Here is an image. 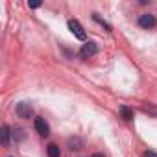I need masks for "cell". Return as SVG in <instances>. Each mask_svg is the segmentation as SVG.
I'll return each instance as SVG.
<instances>
[{"label":"cell","instance_id":"12","mask_svg":"<svg viewBox=\"0 0 157 157\" xmlns=\"http://www.w3.org/2000/svg\"><path fill=\"white\" fill-rule=\"evenodd\" d=\"M144 157H157V153L151 151V150H148V151H144Z\"/></svg>","mask_w":157,"mask_h":157},{"label":"cell","instance_id":"11","mask_svg":"<svg viewBox=\"0 0 157 157\" xmlns=\"http://www.w3.org/2000/svg\"><path fill=\"white\" fill-rule=\"evenodd\" d=\"M28 6H30L32 10H35V8H41V2H28Z\"/></svg>","mask_w":157,"mask_h":157},{"label":"cell","instance_id":"3","mask_svg":"<svg viewBox=\"0 0 157 157\" xmlns=\"http://www.w3.org/2000/svg\"><path fill=\"white\" fill-rule=\"evenodd\" d=\"M96 52H98V46H96V43L89 41V43H85V44L82 46V50H80V56H82V59H89V57H93Z\"/></svg>","mask_w":157,"mask_h":157},{"label":"cell","instance_id":"5","mask_svg":"<svg viewBox=\"0 0 157 157\" xmlns=\"http://www.w3.org/2000/svg\"><path fill=\"white\" fill-rule=\"evenodd\" d=\"M155 24H157V21H155V17H153V15L144 13V15H140V17H139V26H140V28H144V30H150V28H153Z\"/></svg>","mask_w":157,"mask_h":157},{"label":"cell","instance_id":"6","mask_svg":"<svg viewBox=\"0 0 157 157\" xmlns=\"http://www.w3.org/2000/svg\"><path fill=\"white\" fill-rule=\"evenodd\" d=\"M10 137H11V129L10 126H2V129H0V142H2V146H10Z\"/></svg>","mask_w":157,"mask_h":157},{"label":"cell","instance_id":"9","mask_svg":"<svg viewBox=\"0 0 157 157\" xmlns=\"http://www.w3.org/2000/svg\"><path fill=\"white\" fill-rule=\"evenodd\" d=\"M120 115H122L124 120H133V111H131L129 107H126V105L120 107Z\"/></svg>","mask_w":157,"mask_h":157},{"label":"cell","instance_id":"1","mask_svg":"<svg viewBox=\"0 0 157 157\" xmlns=\"http://www.w3.org/2000/svg\"><path fill=\"white\" fill-rule=\"evenodd\" d=\"M67 24H68V30H70V32L74 33V37H76V39H80V41H85V37H87V33H85V30H83V26H82L80 22H78L76 19H70V21H68Z\"/></svg>","mask_w":157,"mask_h":157},{"label":"cell","instance_id":"2","mask_svg":"<svg viewBox=\"0 0 157 157\" xmlns=\"http://www.w3.org/2000/svg\"><path fill=\"white\" fill-rule=\"evenodd\" d=\"M15 115L19 118H30L33 115V109H32V105L28 102H19L17 107H15Z\"/></svg>","mask_w":157,"mask_h":157},{"label":"cell","instance_id":"7","mask_svg":"<svg viewBox=\"0 0 157 157\" xmlns=\"http://www.w3.org/2000/svg\"><path fill=\"white\" fill-rule=\"evenodd\" d=\"M68 148H70L72 151H74V150H76V151L82 150V148H83V140H82L80 137H70V139H68Z\"/></svg>","mask_w":157,"mask_h":157},{"label":"cell","instance_id":"8","mask_svg":"<svg viewBox=\"0 0 157 157\" xmlns=\"http://www.w3.org/2000/svg\"><path fill=\"white\" fill-rule=\"evenodd\" d=\"M46 155H48V157H61L59 146H57V144H48V146H46Z\"/></svg>","mask_w":157,"mask_h":157},{"label":"cell","instance_id":"10","mask_svg":"<svg viewBox=\"0 0 157 157\" xmlns=\"http://www.w3.org/2000/svg\"><path fill=\"white\" fill-rule=\"evenodd\" d=\"M93 19H94V21H96V22H98V24H102V26H104V28H105V30H107V32H111V26H109V24H107V22H105V21H102V19H100V17H98V15H96V13H94V15H93Z\"/></svg>","mask_w":157,"mask_h":157},{"label":"cell","instance_id":"13","mask_svg":"<svg viewBox=\"0 0 157 157\" xmlns=\"http://www.w3.org/2000/svg\"><path fill=\"white\" fill-rule=\"evenodd\" d=\"M91 157H104L102 153H94V155H91Z\"/></svg>","mask_w":157,"mask_h":157},{"label":"cell","instance_id":"4","mask_svg":"<svg viewBox=\"0 0 157 157\" xmlns=\"http://www.w3.org/2000/svg\"><path fill=\"white\" fill-rule=\"evenodd\" d=\"M33 126H35V131H37L41 137H48V133H50V126L46 124V120H44V118L37 117V118L33 120Z\"/></svg>","mask_w":157,"mask_h":157}]
</instances>
